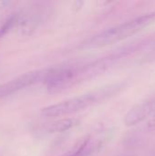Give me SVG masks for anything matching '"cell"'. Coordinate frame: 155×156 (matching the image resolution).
Listing matches in <instances>:
<instances>
[{
    "label": "cell",
    "instance_id": "obj_5",
    "mask_svg": "<svg viewBox=\"0 0 155 156\" xmlns=\"http://www.w3.org/2000/svg\"><path fill=\"white\" fill-rule=\"evenodd\" d=\"M100 143H97L90 138H87L82 141L77 146V148L68 156H90L97 152L98 148H100Z\"/></svg>",
    "mask_w": 155,
    "mask_h": 156
},
{
    "label": "cell",
    "instance_id": "obj_2",
    "mask_svg": "<svg viewBox=\"0 0 155 156\" xmlns=\"http://www.w3.org/2000/svg\"><path fill=\"white\" fill-rule=\"evenodd\" d=\"M115 89V87H111L99 90L97 91L83 94L53 105L47 106L41 110V114L46 117H60L77 112L111 95L114 92Z\"/></svg>",
    "mask_w": 155,
    "mask_h": 156
},
{
    "label": "cell",
    "instance_id": "obj_3",
    "mask_svg": "<svg viewBox=\"0 0 155 156\" xmlns=\"http://www.w3.org/2000/svg\"><path fill=\"white\" fill-rule=\"evenodd\" d=\"M49 73V69L42 70H35L25 73L16 79H13L0 85V99L10 96L28 86L39 82H45Z\"/></svg>",
    "mask_w": 155,
    "mask_h": 156
},
{
    "label": "cell",
    "instance_id": "obj_7",
    "mask_svg": "<svg viewBox=\"0 0 155 156\" xmlns=\"http://www.w3.org/2000/svg\"><path fill=\"white\" fill-rule=\"evenodd\" d=\"M147 127L150 130H153L155 129V113L151 117V119L149 120V122H147Z\"/></svg>",
    "mask_w": 155,
    "mask_h": 156
},
{
    "label": "cell",
    "instance_id": "obj_4",
    "mask_svg": "<svg viewBox=\"0 0 155 156\" xmlns=\"http://www.w3.org/2000/svg\"><path fill=\"white\" fill-rule=\"evenodd\" d=\"M153 113H155V99L141 102L131 109L124 117V124L129 127L134 126L150 117Z\"/></svg>",
    "mask_w": 155,
    "mask_h": 156
},
{
    "label": "cell",
    "instance_id": "obj_6",
    "mask_svg": "<svg viewBox=\"0 0 155 156\" xmlns=\"http://www.w3.org/2000/svg\"><path fill=\"white\" fill-rule=\"evenodd\" d=\"M79 120L75 119V118H65V119H61L59 121H57L53 123H51V125L48 127V132L49 133H64L67 132L70 129H72L73 127L77 126L79 124Z\"/></svg>",
    "mask_w": 155,
    "mask_h": 156
},
{
    "label": "cell",
    "instance_id": "obj_1",
    "mask_svg": "<svg viewBox=\"0 0 155 156\" xmlns=\"http://www.w3.org/2000/svg\"><path fill=\"white\" fill-rule=\"evenodd\" d=\"M154 21L155 11L142 15L93 36L84 41L81 47L84 48H97L115 44L136 34Z\"/></svg>",
    "mask_w": 155,
    "mask_h": 156
}]
</instances>
